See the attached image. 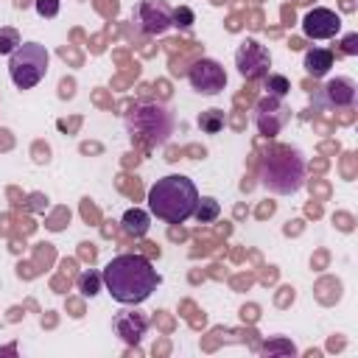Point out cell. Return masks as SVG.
Segmentation results:
<instances>
[{"mask_svg": "<svg viewBox=\"0 0 358 358\" xmlns=\"http://www.w3.org/2000/svg\"><path fill=\"white\" fill-rule=\"evenodd\" d=\"M101 280H103L106 291L112 294V299H117L120 305H140L159 285L157 268L143 255H117V257H112L103 266Z\"/></svg>", "mask_w": 358, "mask_h": 358, "instance_id": "obj_1", "label": "cell"}, {"mask_svg": "<svg viewBox=\"0 0 358 358\" xmlns=\"http://www.w3.org/2000/svg\"><path fill=\"white\" fill-rule=\"evenodd\" d=\"M199 201V190L196 185L182 176V173H168L162 179H157L148 187V210L151 215H157L159 221L168 224H182L193 215Z\"/></svg>", "mask_w": 358, "mask_h": 358, "instance_id": "obj_2", "label": "cell"}, {"mask_svg": "<svg viewBox=\"0 0 358 358\" xmlns=\"http://www.w3.org/2000/svg\"><path fill=\"white\" fill-rule=\"evenodd\" d=\"M305 157L291 145H277L260 162V185L277 196H291L305 185Z\"/></svg>", "mask_w": 358, "mask_h": 358, "instance_id": "obj_3", "label": "cell"}, {"mask_svg": "<svg viewBox=\"0 0 358 358\" xmlns=\"http://www.w3.org/2000/svg\"><path fill=\"white\" fill-rule=\"evenodd\" d=\"M126 126L134 140H140L145 148L162 145L173 131V117L162 103H140L129 112Z\"/></svg>", "mask_w": 358, "mask_h": 358, "instance_id": "obj_4", "label": "cell"}, {"mask_svg": "<svg viewBox=\"0 0 358 358\" xmlns=\"http://www.w3.org/2000/svg\"><path fill=\"white\" fill-rule=\"evenodd\" d=\"M50 53L39 42H20V48L8 56V76L17 90H31L36 87L45 73H48Z\"/></svg>", "mask_w": 358, "mask_h": 358, "instance_id": "obj_5", "label": "cell"}, {"mask_svg": "<svg viewBox=\"0 0 358 358\" xmlns=\"http://www.w3.org/2000/svg\"><path fill=\"white\" fill-rule=\"evenodd\" d=\"M235 67H238V73H241L243 78L257 81V78H263V76L268 73V67H271V53H268V48L260 45L257 39H246V42L235 50Z\"/></svg>", "mask_w": 358, "mask_h": 358, "instance_id": "obj_6", "label": "cell"}, {"mask_svg": "<svg viewBox=\"0 0 358 358\" xmlns=\"http://www.w3.org/2000/svg\"><path fill=\"white\" fill-rule=\"evenodd\" d=\"M288 117H291V109L282 103V98L263 95V98L255 103V123H257V131H260L263 137L280 134V129L288 123Z\"/></svg>", "mask_w": 358, "mask_h": 358, "instance_id": "obj_7", "label": "cell"}, {"mask_svg": "<svg viewBox=\"0 0 358 358\" xmlns=\"http://www.w3.org/2000/svg\"><path fill=\"white\" fill-rule=\"evenodd\" d=\"M134 17H137L140 31L148 36L165 34L173 25V8L165 0H140L134 8Z\"/></svg>", "mask_w": 358, "mask_h": 358, "instance_id": "obj_8", "label": "cell"}, {"mask_svg": "<svg viewBox=\"0 0 358 358\" xmlns=\"http://www.w3.org/2000/svg\"><path fill=\"white\" fill-rule=\"evenodd\" d=\"M187 81L201 95H218L227 87V73L215 59H199L187 70Z\"/></svg>", "mask_w": 358, "mask_h": 358, "instance_id": "obj_9", "label": "cell"}, {"mask_svg": "<svg viewBox=\"0 0 358 358\" xmlns=\"http://www.w3.org/2000/svg\"><path fill=\"white\" fill-rule=\"evenodd\" d=\"M302 31L308 39H330L341 31V17L333 8L316 6L302 17Z\"/></svg>", "mask_w": 358, "mask_h": 358, "instance_id": "obj_10", "label": "cell"}, {"mask_svg": "<svg viewBox=\"0 0 358 358\" xmlns=\"http://www.w3.org/2000/svg\"><path fill=\"white\" fill-rule=\"evenodd\" d=\"M112 327H115V333H117L126 344H140V338H143L145 330H148V316L140 313V310H120V313L112 319Z\"/></svg>", "mask_w": 358, "mask_h": 358, "instance_id": "obj_11", "label": "cell"}, {"mask_svg": "<svg viewBox=\"0 0 358 358\" xmlns=\"http://www.w3.org/2000/svg\"><path fill=\"white\" fill-rule=\"evenodd\" d=\"M322 95H324L327 106H352V101H355V81L347 78V76L330 78L322 87Z\"/></svg>", "mask_w": 358, "mask_h": 358, "instance_id": "obj_12", "label": "cell"}, {"mask_svg": "<svg viewBox=\"0 0 358 358\" xmlns=\"http://www.w3.org/2000/svg\"><path fill=\"white\" fill-rule=\"evenodd\" d=\"M330 67H333V50H327V48H310L305 53V70L313 78H322Z\"/></svg>", "mask_w": 358, "mask_h": 358, "instance_id": "obj_13", "label": "cell"}, {"mask_svg": "<svg viewBox=\"0 0 358 358\" xmlns=\"http://www.w3.org/2000/svg\"><path fill=\"white\" fill-rule=\"evenodd\" d=\"M120 224H123V229L131 238H143L148 232V227H151V215L145 210H140V207H131V210L123 213V221Z\"/></svg>", "mask_w": 358, "mask_h": 358, "instance_id": "obj_14", "label": "cell"}, {"mask_svg": "<svg viewBox=\"0 0 358 358\" xmlns=\"http://www.w3.org/2000/svg\"><path fill=\"white\" fill-rule=\"evenodd\" d=\"M218 213H221V204H218L213 196H199L196 210H193V215H196V221H199V224L215 221V218H218Z\"/></svg>", "mask_w": 358, "mask_h": 358, "instance_id": "obj_15", "label": "cell"}, {"mask_svg": "<svg viewBox=\"0 0 358 358\" xmlns=\"http://www.w3.org/2000/svg\"><path fill=\"white\" fill-rule=\"evenodd\" d=\"M263 87H266V95H274V98H285L291 92V81L280 73H266L263 76Z\"/></svg>", "mask_w": 358, "mask_h": 358, "instance_id": "obj_16", "label": "cell"}, {"mask_svg": "<svg viewBox=\"0 0 358 358\" xmlns=\"http://www.w3.org/2000/svg\"><path fill=\"white\" fill-rule=\"evenodd\" d=\"M199 129L207 134H218L224 129V112L221 109H207L199 115Z\"/></svg>", "mask_w": 358, "mask_h": 358, "instance_id": "obj_17", "label": "cell"}, {"mask_svg": "<svg viewBox=\"0 0 358 358\" xmlns=\"http://www.w3.org/2000/svg\"><path fill=\"white\" fill-rule=\"evenodd\" d=\"M101 285H103V280H101V271H81L78 274V291L84 294V296H95L98 291H101Z\"/></svg>", "mask_w": 358, "mask_h": 358, "instance_id": "obj_18", "label": "cell"}, {"mask_svg": "<svg viewBox=\"0 0 358 358\" xmlns=\"http://www.w3.org/2000/svg\"><path fill=\"white\" fill-rule=\"evenodd\" d=\"M20 34H17V28H8V25H3L0 28V56H11L17 48H20Z\"/></svg>", "mask_w": 358, "mask_h": 358, "instance_id": "obj_19", "label": "cell"}, {"mask_svg": "<svg viewBox=\"0 0 358 358\" xmlns=\"http://www.w3.org/2000/svg\"><path fill=\"white\" fill-rule=\"evenodd\" d=\"M193 8H187V6H179V8H173V25L176 28H190L193 25Z\"/></svg>", "mask_w": 358, "mask_h": 358, "instance_id": "obj_20", "label": "cell"}, {"mask_svg": "<svg viewBox=\"0 0 358 358\" xmlns=\"http://www.w3.org/2000/svg\"><path fill=\"white\" fill-rule=\"evenodd\" d=\"M34 8L39 17H56L59 14V0H34Z\"/></svg>", "mask_w": 358, "mask_h": 358, "instance_id": "obj_21", "label": "cell"}, {"mask_svg": "<svg viewBox=\"0 0 358 358\" xmlns=\"http://www.w3.org/2000/svg\"><path fill=\"white\" fill-rule=\"evenodd\" d=\"M263 352H294V347L288 341H274V344H263Z\"/></svg>", "mask_w": 358, "mask_h": 358, "instance_id": "obj_22", "label": "cell"}, {"mask_svg": "<svg viewBox=\"0 0 358 358\" xmlns=\"http://www.w3.org/2000/svg\"><path fill=\"white\" fill-rule=\"evenodd\" d=\"M344 53H358V36L355 34H350V36H344Z\"/></svg>", "mask_w": 358, "mask_h": 358, "instance_id": "obj_23", "label": "cell"}]
</instances>
